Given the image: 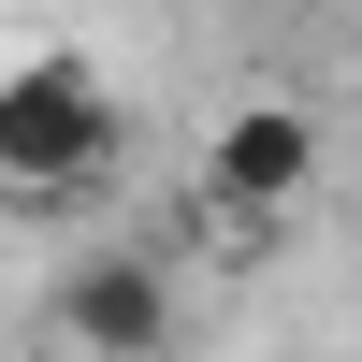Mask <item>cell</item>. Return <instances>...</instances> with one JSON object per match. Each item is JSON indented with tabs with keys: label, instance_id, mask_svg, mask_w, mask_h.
Wrapping results in <instances>:
<instances>
[{
	"label": "cell",
	"instance_id": "obj_3",
	"mask_svg": "<svg viewBox=\"0 0 362 362\" xmlns=\"http://www.w3.org/2000/svg\"><path fill=\"white\" fill-rule=\"evenodd\" d=\"M305 174H319V131H305L290 102H247V116L218 131V203H290Z\"/></svg>",
	"mask_w": 362,
	"mask_h": 362
},
{
	"label": "cell",
	"instance_id": "obj_2",
	"mask_svg": "<svg viewBox=\"0 0 362 362\" xmlns=\"http://www.w3.org/2000/svg\"><path fill=\"white\" fill-rule=\"evenodd\" d=\"M58 334H73L87 362H160L174 348V276L131 247H87L73 276H58Z\"/></svg>",
	"mask_w": 362,
	"mask_h": 362
},
{
	"label": "cell",
	"instance_id": "obj_1",
	"mask_svg": "<svg viewBox=\"0 0 362 362\" xmlns=\"http://www.w3.org/2000/svg\"><path fill=\"white\" fill-rule=\"evenodd\" d=\"M102 160H116V102L73 58H44V73L0 87V174H15V189H87Z\"/></svg>",
	"mask_w": 362,
	"mask_h": 362
}]
</instances>
